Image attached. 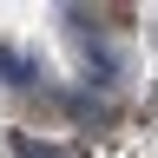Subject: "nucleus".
<instances>
[{
	"label": "nucleus",
	"mask_w": 158,
	"mask_h": 158,
	"mask_svg": "<svg viewBox=\"0 0 158 158\" xmlns=\"http://www.w3.org/2000/svg\"><path fill=\"white\" fill-rule=\"evenodd\" d=\"M0 79H7V86H40V66L27 53H13V46H0Z\"/></svg>",
	"instance_id": "obj_1"
},
{
	"label": "nucleus",
	"mask_w": 158,
	"mask_h": 158,
	"mask_svg": "<svg viewBox=\"0 0 158 158\" xmlns=\"http://www.w3.org/2000/svg\"><path fill=\"white\" fill-rule=\"evenodd\" d=\"M86 66H92V73H106V79H118V73H125V53H118V46H99V40H92V46H86Z\"/></svg>",
	"instance_id": "obj_2"
},
{
	"label": "nucleus",
	"mask_w": 158,
	"mask_h": 158,
	"mask_svg": "<svg viewBox=\"0 0 158 158\" xmlns=\"http://www.w3.org/2000/svg\"><path fill=\"white\" fill-rule=\"evenodd\" d=\"M53 99H59V112H66V118H106V106L86 99V92H53Z\"/></svg>",
	"instance_id": "obj_3"
},
{
	"label": "nucleus",
	"mask_w": 158,
	"mask_h": 158,
	"mask_svg": "<svg viewBox=\"0 0 158 158\" xmlns=\"http://www.w3.org/2000/svg\"><path fill=\"white\" fill-rule=\"evenodd\" d=\"M13 152H20V158H66L53 138H33V132H13Z\"/></svg>",
	"instance_id": "obj_4"
}]
</instances>
